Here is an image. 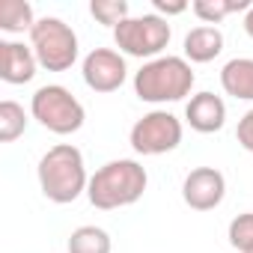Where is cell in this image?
<instances>
[{
	"label": "cell",
	"instance_id": "cell-5",
	"mask_svg": "<svg viewBox=\"0 0 253 253\" xmlns=\"http://www.w3.org/2000/svg\"><path fill=\"white\" fill-rule=\"evenodd\" d=\"M30 48L42 69L48 72H66L78 60V36L63 18H39L30 30Z\"/></svg>",
	"mask_w": 253,
	"mask_h": 253
},
{
	"label": "cell",
	"instance_id": "cell-18",
	"mask_svg": "<svg viewBox=\"0 0 253 253\" xmlns=\"http://www.w3.org/2000/svg\"><path fill=\"white\" fill-rule=\"evenodd\" d=\"M89 12L98 24H107V27H119L122 21H128V3L125 0H92L89 3Z\"/></svg>",
	"mask_w": 253,
	"mask_h": 253
},
{
	"label": "cell",
	"instance_id": "cell-21",
	"mask_svg": "<svg viewBox=\"0 0 253 253\" xmlns=\"http://www.w3.org/2000/svg\"><path fill=\"white\" fill-rule=\"evenodd\" d=\"M152 3H155V9H158L161 18H164V15H182V12L188 9L185 0H152Z\"/></svg>",
	"mask_w": 253,
	"mask_h": 253
},
{
	"label": "cell",
	"instance_id": "cell-8",
	"mask_svg": "<svg viewBox=\"0 0 253 253\" xmlns=\"http://www.w3.org/2000/svg\"><path fill=\"white\" fill-rule=\"evenodd\" d=\"M81 72H84V84L95 92H116L125 84V78H128L122 54L113 48H92L84 57Z\"/></svg>",
	"mask_w": 253,
	"mask_h": 253
},
{
	"label": "cell",
	"instance_id": "cell-22",
	"mask_svg": "<svg viewBox=\"0 0 253 253\" xmlns=\"http://www.w3.org/2000/svg\"><path fill=\"white\" fill-rule=\"evenodd\" d=\"M244 33H247V36L253 39V6H250V9L244 12Z\"/></svg>",
	"mask_w": 253,
	"mask_h": 253
},
{
	"label": "cell",
	"instance_id": "cell-2",
	"mask_svg": "<svg viewBox=\"0 0 253 253\" xmlns=\"http://www.w3.org/2000/svg\"><path fill=\"white\" fill-rule=\"evenodd\" d=\"M39 188L42 194L57 203V206H66V203H75L86 188H89V179H86V167H84V155L78 146L72 143H57L54 149H48L39 161Z\"/></svg>",
	"mask_w": 253,
	"mask_h": 253
},
{
	"label": "cell",
	"instance_id": "cell-3",
	"mask_svg": "<svg viewBox=\"0 0 253 253\" xmlns=\"http://www.w3.org/2000/svg\"><path fill=\"white\" fill-rule=\"evenodd\" d=\"M194 89V69L185 57H158L143 63V69L134 75V92L140 101L149 104H167L182 101Z\"/></svg>",
	"mask_w": 253,
	"mask_h": 253
},
{
	"label": "cell",
	"instance_id": "cell-9",
	"mask_svg": "<svg viewBox=\"0 0 253 253\" xmlns=\"http://www.w3.org/2000/svg\"><path fill=\"white\" fill-rule=\"evenodd\" d=\"M223 194H226V179L214 167H197L182 182V200L194 211H211V209H217L223 203Z\"/></svg>",
	"mask_w": 253,
	"mask_h": 253
},
{
	"label": "cell",
	"instance_id": "cell-12",
	"mask_svg": "<svg viewBox=\"0 0 253 253\" xmlns=\"http://www.w3.org/2000/svg\"><path fill=\"white\" fill-rule=\"evenodd\" d=\"M220 86L226 95L253 101V57H235L220 69Z\"/></svg>",
	"mask_w": 253,
	"mask_h": 253
},
{
	"label": "cell",
	"instance_id": "cell-13",
	"mask_svg": "<svg viewBox=\"0 0 253 253\" xmlns=\"http://www.w3.org/2000/svg\"><path fill=\"white\" fill-rule=\"evenodd\" d=\"M220 51H223V33L217 27L203 24L185 36V57L191 63H211Z\"/></svg>",
	"mask_w": 253,
	"mask_h": 253
},
{
	"label": "cell",
	"instance_id": "cell-7",
	"mask_svg": "<svg viewBox=\"0 0 253 253\" xmlns=\"http://www.w3.org/2000/svg\"><path fill=\"white\" fill-rule=\"evenodd\" d=\"M182 143V122L167 110H152L131 128V146L137 155H167Z\"/></svg>",
	"mask_w": 253,
	"mask_h": 253
},
{
	"label": "cell",
	"instance_id": "cell-23",
	"mask_svg": "<svg viewBox=\"0 0 253 253\" xmlns=\"http://www.w3.org/2000/svg\"><path fill=\"white\" fill-rule=\"evenodd\" d=\"M247 253H253V250H247Z\"/></svg>",
	"mask_w": 253,
	"mask_h": 253
},
{
	"label": "cell",
	"instance_id": "cell-10",
	"mask_svg": "<svg viewBox=\"0 0 253 253\" xmlns=\"http://www.w3.org/2000/svg\"><path fill=\"white\" fill-rule=\"evenodd\" d=\"M185 119H188V125L194 131L214 134V131L223 128V122H226V104L214 92H197V95H191V101L185 107Z\"/></svg>",
	"mask_w": 253,
	"mask_h": 253
},
{
	"label": "cell",
	"instance_id": "cell-15",
	"mask_svg": "<svg viewBox=\"0 0 253 253\" xmlns=\"http://www.w3.org/2000/svg\"><path fill=\"white\" fill-rule=\"evenodd\" d=\"M250 6H253L250 0H194V3H191L194 15L200 21H206L209 27L217 24V21H223L232 12H247Z\"/></svg>",
	"mask_w": 253,
	"mask_h": 253
},
{
	"label": "cell",
	"instance_id": "cell-6",
	"mask_svg": "<svg viewBox=\"0 0 253 253\" xmlns=\"http://www.w3.org/2000/svg\"><path fill=\"white\" fill-rule=\"evenodd\" d=\"M170 24L167 18L161 15H140V18H128V21H122L116 30H113V39H116V48L122 54H128V57H152L158 60L161 51L170 45Z\"/></svg>",
	"mask_w": 253,
	"mask_h": 253
},
{
	"label": "cell",
	"instance_id": "cell-19",
	"mask_svg": "<svg viewBox=\"0 0 253 253\" xmlns=\"http://www.w3.org/2000/svg\"><path fill=\"white\" fill-rule=\"evenodd\" d=\"M229 244L241 253L253 250V211H244L238 217H232L229 223Z\"/></svg>",
	"mask_w": 253,
	"mask_h": 253
},
{
	"label": "cell",
	"instance_id": "cell-20",
	"mask_svg": "<svg viewBox=\"0 0 253 253\" xmlns=\"http://www.w3.org/2000/svg\"><path fill=\"white\" fill-rule=\"evenodd\" d=\"M235 137H238V146L253 152V107L238 119V128H235Z\"/></svg>",
	"mask_w": 253,
	"mask_h": 253
},
{
	"label": "cell",
	"instance_id": "cell-16",
	"mask_svg": "<svg viewBox=\"0 0 253 253\" xmlns=\"http://www.w3.org/2000/svg\"><path fill=\"white\" fill-rule=\"evenodd\" d=\"M110 235L101 226H78L69 238V253H110Z\"/></svg>",
	"mask_w": 253,
	"mask_h": 253
},
{
	"label": "cell",
	"instance_id": "cell-14",
	"mask_svg": "<svg viewBox=\"0 0 253 253\" xmlns=\"http://www.w3.org/2000/svg\"><path fill=\"white\" fill-rule=\"evenodd\" d=\"M33 27H36V18H33V6L27 0H3L0 3V30L24 33Z\"/></svg>",
	"mask_w": 253,
	"mask_h": 253
},
{
	"label": "cell",
	"instance_id": "cell-11",
	"mask_svg": "<svg viewBox=\"0 0 253 253\" xmlns=\"http://www.w3.org/2000/svg\"><path fill=\"white\" fill-rule=\"evenodd\" d=\"M36 54L24 42H0V78L6 84H30L36 78Z\"/></svg>",
	"mask_w": 253,
	"mask_h": 253
},
{
	"label": "cell",
	"instance_id": "cell-1",
	"mask_svg": "<svg viewBox=\"0 0 253 253\" xmlns=\"http://www.w3.org/2000/svg\"><path fill=\"white\" fill-rule=\"evenodd\" d=\"M146 185H149V176L137 161L119 158V161H107L104 167L95 170V176L89 179L86 197L95 209L113 211V209L134 206L143 197Z\"/></svg>",
	"mask_w": 253,
	"mask_h": 253
},
{
	"label": "cell",
	"instance_id": "cell-17",
	"mask_svg": "<svg viewBox=\"0 0 253 253\" xmlns=\"http://www.w3.org/2000/svg\"><path fill=\"white\" fill-rule=\"evenodd\" d=\"M24 131H27V113H24V107L18 101H12V98L0 101V140L12 143Z\"/></svg>",
	"mask_w": 253,
	"mask_h": 253
},
{
	"label": "cell",
	"instance_id": "cell-4",
	"mask_svg": "<svg viewBox=\"0 0 253 253\" xmlns=\"http://www.w3.org/2000/svg\"><path fill=\"white\" fill-rule=\"evenodd\" d=\"M30 113L54 134H75L84 128V119H86L84 104L60 84L39 86L30 98Z\"/></svg>",
	"mask_w": 253,
	"mask_h": 253
}]
</instances>
